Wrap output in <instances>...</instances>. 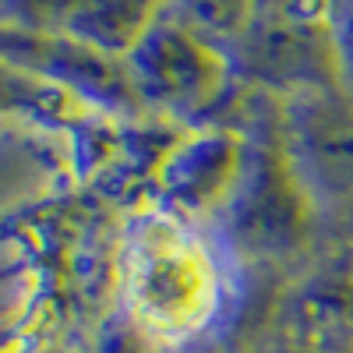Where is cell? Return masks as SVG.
<instances>
[{
	"label": "cell",
	"mask_w": 353,
	"mask_h": 353,
	"mask_svg": "<svg viewBox=\"0 0 353 353\" xmlns=\"http://www.w3.org/2000/svg\"><path fill=\"white\" fill-rule=\"evenodd\" d=\"M124 307L152 339H188L205 329L219 301L216 261L173 216H141L124 244Z\"/></svg>",
	"instance_id": "cell-2"
},
{
	"label": "cell",
	"mask_w": 353,
	"mask_h": 353,
	"mask_svg": "<svg viewBox=\"0 0 353 353\" xmlns=\"http://www.w3.org/2000/svg\"><path fill=\"white\" fill-rule=\"evenodd\" d=\"M283 141L318 237L353 244V99L343 88L286 96Z\"/></svg>",
	"instance_id": "cell-4"
},
{
	"label": "cell",
	"mask_w": 353,
	"mask_h": 353,
	"mask_svg": "<svg viewBox=\"0 0 353 353\" xmlns=\"http://www.w3.org/2000/svg\"><path fill=\"white\" fill-rule=\"evenodd\" d=\"M223 53L233 81L276 99L339 88L329 0H258Z\"/></svg>",
	"instance_id": "cell-3"
},
{
	"label": "cell",
	"mask_w": 353,
	"mask_h": 353,
	"mask_svg": "<svg viewBox=\"0 0 353 353\" xmlns=\"http://www.w3.org/2000/svg\"><path fill=\"white\" fill-rule=\"evenodd\" d=\"M68 99L71 96L61 92L57 85L36 74H25L11 64H0V106H32L43 113H61Z\"/></svg>",
	"instance_id": "cell-9"
},
{
	"label": "cell",
	"mask_w": 353,
	"mask_h": 353,
	"mask_svg": "<svg viewBox=\"0 0 353 353\" xmlns=\"http://www.w3.org/2000/svg\"><path fill=\"white\" fill-rule=\"evenodd\" d=\"M254 8L258 0H166V14L181 18L216 46H226L237 36Z\"/></svg>",
	"instance_id": "cell-8"
},
{
	"label": "cell",
	"mask_w": 353,
	"mask_h": 353,
	"mask_svg": "<svg viewBox=\"0 0 353 353\" xmlns=\"http://www.w3.org/2000/svg\"><path fill=\"white\" fill-rule=\"evenodd\" d=\"M244 166V134L237 128H205L181 141L163 173L159 184L170 205L188 216H219L241 181Z\"/></svg>",
	"instance_id": "cell-7"
},
{
	"label": "cell",
	"mask_w": 353,
	"mask_h": 353,
	"mask_svg": "<svg viewBox=\"0 0 353 353\" xmlns=\"http://www.w3.org/2000/svg\"><path fill=\"white\" fill-rule=\"evenodd\" d=\"M0 64L36 74L57 85L61 92L78 96L106 113H121V117L145 113L124 57L103 53L71 36H43V32L0 25Z\"/></svg>",
	"instance_id": "cell-6"
},
{
	"label": "cell",
	"mask_w": 353,
	"mask_h": 353,
	"mask_svg": "<svg viewBox=\"0 0 353 353\" xmlns=\"http://www.w3.org/2000/svg\"><path fill=\"white\" fill-rule=\"evenodd\" d=\"M248 92V113L237 117L244 134V166L230 201L216 216L226 244L261 265H293L318 241V226L307 198L293 176L286 141H283V99L258 106Z\"/></svg>",
	"instance_id": "cell-1"
},
{
	"label": "cell",
	"mask_w": 353,
	"mask_h": 353,
	"mask_svg": "<svg viewBox=\"0 0 353 353\" xmlns=\"http://www.w3.org/2000/svg\"><path fill=\"white\" fill-rule=\"evenodd\" d=\"M332 4V46L339 88L353 99V0H329Z\"/></svg>",
	"instance_id": "cell-10"
},
{
	"label": "cell",
	"mask_w": 353,
	"mask_h": 353,
	"mask_svg": "<svg viewBox=\"0 0 353 353\" xmlns=\"http://www.w3.org/2000/svg\"><path fill=\"white\" fill-rule=\"evenodd\" d=\"M124 61L141 106L170 117L209 113L233 81L223 46L166 11L128 50Z\"/></svg>",
	"instance_id": "cell-5"
}]
</instances>
